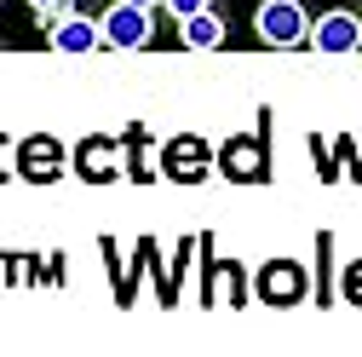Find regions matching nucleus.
<instances>
[{
	"label": "nucleus",
	"mask_w": 362,
	"mask_h": 357,
	"mask_svg": "<svg viewBox=\"0 0 362 357\" xmlns=\"http://www.w3.org/2000/svg\"><path fill=\"white\" fill-rule=\"evenodd\" d=\"M253 29H259V40H264V47H299V40H305V29H310V18H305V6H299V0H259Z\"/></svg>",
	"instance_id": "f257e3e1"
},
{
	"label": "nucleus",
	"mask_w": 362,
	"mask_h": 357,
	"mask_svg": "<svg viewBox=\"0 0 362 357\" xmlns=\"http://www.w3.org/2000/svg\"><path fill=\"white\" fill-rule=\"evenodd\" d=\"M98 35H104V47L132 52V47H144L156 29H150V12H144V6H127V0H115V6L98 18Z\"/></svg>",
	"instance_id": "f03ea898"
},
{
	"label": "nucleus",
	"mask_w": 362,
	"mask_h": 357,
	"mask_svg": "<svg viewBox=\"0 0 362 357\" xmlns=\"http://www.w3.org/2000/svg\"><path fill=\"white\" fill-rule=\"evenodd\" d=\"M305 40L316 52H356L362 47V18H351V12H322L310 29H305Z\"/></svg>",
	"instance_id": "7ed1b4c3"
},
{
	"label": "nucleus",
	"mask_w": 362,
	"mask_h": 357,
	"mask_svg": "<svg viewBox=\"0 0 362 357\" xmlns=\"http://www.w3.org/2000/svg\"><path fill=\"white\" fill-rule=\"evenodd\" d=\"M47 40H52L58 52H98V47H104L98 23H93V18H75V12H58V18H52V35H47Z\"/></svg>",
	"instance_id": "20e7f679"
},
{
	"label": "nucleus",
	"mask_w": 362,
	"mask_h": 357,
	"mask_svg": "<svg viewBox=\"0 0 362 357\" xmlns=\"http://www.w3.org/2000/svg\"><path fill=\"white\" fill-rule=\"evenodd\" d=\"M178 23H185V47H224V23L213 18V6L207 12H190V18H178Z\"/></svg>",
	"instance_id": "39448f33"
},
{
	"label": "nucleus",
	"mask_w": 362,
	"mask_h": 357,
	"mask_svg": "<svg viewBox=\"0 0 362 357\" xmlns=\"http://www.w3.org/2000/svg\"><path fill=\"white\" fill-rule=\"evenodd\" d=\"M161 6H167L173 18H190V12H207V6H213V0H161Z\"/></svg>",
	"instance_id": "423d86ee"
},
{
	"label": "nucleus",
	"mask_w": 362,
	"mask_h": 357,
	"mask_svg": "<svg viewBox=\"0 0 362 357\" xmlns=\"http://www.w3.org/2000/svg\"><path fill=\"white\" fill-rule=\"evenodd\" d=\"M35 12H64V0H29Z\"/></svg>",
	"instance_id": "0eeeda50"
},
{
	"label": "nucleus",
	"mask_w": 362,
	"mask_h": 357,
	"mask_svg": "<svg viewBox=\"0 0 362 357\" xmlns=\"http://www.w3.org/2000/svg\"><path fill=\"white\" fill-rule=\"evenodd\" d=\"M127 6H144V12H150V6H156V0H127Z\"/></svg>",
	"instance_id": "6e6552de"
}]
</instances>
